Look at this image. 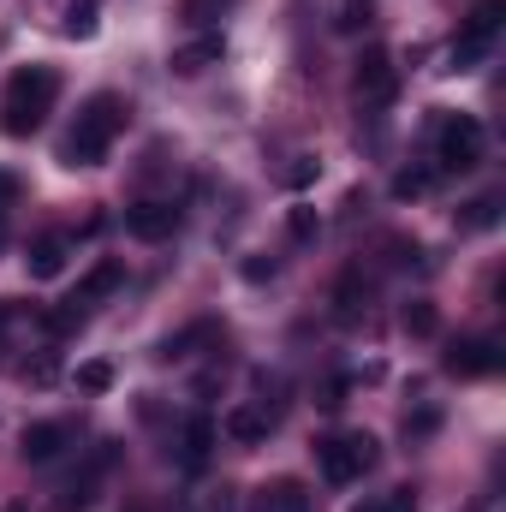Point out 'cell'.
<instances>
[{"instance_id":"6da1fadb","label":"cell","mask_w":506,"mask_h":512,"mask_svg":"<svg viewBox=\"0 0 506 512\" xmlns=\"http://www.w3.org/2000/svg\"><path fill=\"white\" fill-rule=\"evenodd\" d=\"M126 120H131L126 96L96 90V96L78 108V126L66 137V167H96V161H108V149H114V137L126 131Z\"/></svg>"},{"instance_id":"7a4b0ae2","label":"cell","mask_w":506,"mask_h":512,"mask_svg":"<svg viewBox=\"0 0 506 512\" xmlns=\"http://www.w3.org/2000/svg\"><path fill=\"white\" fill-rule=\"evenodd\" d=\"M54 102H60V72L54 66H18L6 78V108H0L6 114V131L12 137H30V131L54 114Z\"/></svg>"},{"instance_id":"3957f363","label":"cell","mask_w":506,"mask_h":512,"mask_svg":"<svg viewBox=\"0 0 506 512\" xmlns=\"http://www.w3.org/2000/svg\"><path fill=\"white\" fill-rule=\"evenodd\" d=\"M376 435H364V429H346V435H328V441H316V465H322V477L328 483H358V477H370L376 471Z\"/></svg>"},{"instance_id":"277c9868","label":"cell","mask_w":506,"mask_h":512,"mask_svg":"<svg viewBox=\"0 0 506 512\" xmlns=\"http://www.w3.org/2000/svg\"><path fill=\"white\" fill-rule=\"evenodd\" d=\"M483 161V126L471 114H441L435 120V167L441 173H465Z\"/></svg>"},{"instance_id":"5b68a950","label":"cell","mask_w":506,"mask_h":512,"mask_svg":"<svg viewBox=\"0 0 506 512\" xmlns=\"http://www.w3.org/2000/svg\"><path fill=\"white\" fill-rule=\"evenodd\" d=\"M495 30H501V0H477L471 6V18H465V30H459V42H453V72H471L489 48H495Z\"/></svg>"},{"instance_id":"8992f818","label":"cell","mask_w":506,"mask_h":512,"mask_svg":"<svg viewBox=\"0 0 506 512\" xmlns=\"http://www.w3.org/2000/svg\"><path fill=\"white\" fill-rule=\"evenodd\" d=\"M352 90H358V102H364V108H387V102L399 96V66H393V54H387V48H364V54H358Z\"/></svg>"},{"instance_id":"52a82bcc","label":"cell","mask_w":506,"mask_h":512,"mask_svg":"<svg viewBox=\"0 0 506 512\" xmlns=\"http://www.w3.org/2000/svg\"><path fill=\"white\" fill-rule=\"evenodd\" d=\"M441 370L459 376V382H477V376H495L501 370V352H495V340H459V346H447Z\"/></svg>"},{"instance_id":"ba28073f","label":"cell","mask_w":506,"mask_h":512,"mask_svg":"<svg viewBox=\"0 0 506 512\" xmlns=\"http://www.w3.org/2000/svg\"><path fill=\"white\" fill-rule=\"evenodd\" d=\"M114 459H120V447H114V441H102V447L90 453V465H84V471H78V477L66 483V501H60V512L90 507V501H96V489H102V477L114 471Z\"/></svg>"},{"instance_id":"9c48e42d","label":"cell","mask_w":506,"mask_h":512,"mask_svg":"<svg viewBox=\"0 0 506 512\" xmlns=\"http://www.w3.org/2000/svg\"><path fill=\"white\" fill-rule=\"evenodd\" d=\"M173 227H179V209H173V203H161V197H149V203H131V209H126V233H131V239H143V245L167 239Z\"/></svg>"},{"instance_id":"30bf717a","label":"cell","mask_w":506,"mask_h":512,"mask_svg":"<svg viewBox=\"0 0 506 512\" xmlns=\"http://www.w3.org/2000/svg\"><path fill=\"white\" fill-rule=\"evenodd\" d=\"M215 441H221V423L215 417H185V429H179V465L185 471H203L209 465V453H215Z\"/></svg>"},{"instance_id":"8fae6325","label":"cell","mask_w":506,"mask_h":512,"mask_svg":"<svg viewBox=\"0 0 506 512\" xmlns=\"http://www.w3.org/2000/svg\"><path fill=\"white\" fill-rule=\"evenodd\" d=\"M120 280H126V268H120L114 256H102V262H96V268H90V274L78 280V292H72L66 304H72V310L84 316V310H96V304H102V298H108V292H114Z\"/></svg>"},{"instance_id":"7c38bea8","label":"cell","mask_w":506,"mask_h":512,"mask_svg":"<svg viewBox=\"0 0 506 512\" xmlns=\"http://www.w3.org/2000/svg\"><path fill=\"white\" fill-rule=\"evenodd\" d=\"M66 441H72V429H66V423H30V429L18 435V453H24L30 465H48V459H60V453H66Z\"/></svg>"},{"instance_id":"4fadbf2b","label":"cell","mask_w":506,"mask_h":512,"mask_svg":"<svg viewBox=\"0 0 506 512\" xmlns=\"http://www.w3.org/2000/svg\"><path fill=\"white\" fill-rule=\"evenodd\" d=\"M66 256H72L66 233H42L30 245V256H24V268H30V280H54V274H66Z\"/></svg>"},{"instance_id":"5bb4252c","label":"cell","mask_w":506,"mask_h":512,"mask_svg":"<svg viewBox=\"0 0 506 512\" xmlns=\"http://www.w3.org/2000/svg\"><path fill=\"white\" fill-rule=\"evenodd\" d=\"M221 54H227V42H221V36H197V42L173 48V72H179V78H197V72L221 66Z\"/></svg>"},{"instance_id":"9a60e30c","label":"cell","mask_w":506,"mask_h":512,"mask_svg":"<svg viewBox=\"0 0 506 512\" xmlns=\"http://www.w3.org/2000/svg\"><path fill=\"white\" fill-rule=\"evenodd\" d=\"M256 512H316V507H310V489L298 477H280V483L256 489Z\"/></svg>"},{"instance_id":"2e32d148","label":"cell","mask_w":506,"mask_h":512,"mask_svg":"<svg viewBox=\"0 0 506 512\" xmlns=\"http://www.w3.org/2000/svg\"><path fill=\"white\" fill-rule=\"evenodd\" d=\"M221 435H227V441H239V447H256V441H268V411H256V405H239V411H227V417H221Z\"/></svg>"},{"instance_id":"e0dca14e","label":"cell","mask_w":506,"mask_h":512,"mask_svg":"<svg viewBox=\"0 0 506 512\" xmlns=\"http://www.w3.org/2000/svg\"><path fill=\"white\" fill-rule=\"evenodd\" d=\"M364 298H370V280H364L358 268H346V280H340V292H334V310H340V322H352V316L364 310Z\"/></svg>"},{"instance_id":"ac0fdd59","label":"cell","mask_w":506,"mask_h":512,"mask_svg":"<svg viewBox=\"0 0 506 512\" xmlns=\"http://www.w3.org/2000/svg\"><path fill=\"white\" fill-rule=\"evenodd\" d=\"M399 322H405V334H417V340H429V334L441 328V316H435V304H429V298H411Z\"/></svg>"},{"instance_id":"d6986e66","label":"cell","mask_w":506,"mask_h":512,"mask_svg":"<svg viewBox=\"0 0 506 512\" xmlns=\"http://www.w3.org/2000/svg\"><path fill=\"white\" fill-rule=\"evenodd\" d=\"M66 36H96V0H72L66 6Z\"/></svg>"},{"instance_id":"ffe728a7","label":"cell","mask_w":506,"mask_h":512,"mask_svg":"<svg viewBox=\"0 0 506 512\" xmlns=\"http://www.w3.org/2000/svg\"><path fill=\"white\" fill-rule=\"evenodd\" d=\"M495 221H501V203H495V197H477L471 215H465V233H483V227H495Z\"/></svg>"},{"instance_id":"44dd1931","label":"cell","mask_w":506,"mask_h":512,"mask_svg":"<svg viewBox=\"0 0 506 512\" xmlns=\"http://www.w3.org/2000/svg\"><path fill=\"white\" fill-rule=\"evenodd\" d=\"M429 179H435V173H423V167H405V173L393 179V197H423V191H429Z\"/></svg>"},{"instance_id":"7402d4cb","label":"cell","mask_w":506,"mask_h":512,"mask_svg":"<svg viewBox=\"0 0 506 512\" xmlns=\"http://www.w3.org/2000/svg\"><path fill=\"white\" fill-rule=\"evenodd\" d=\"M78 387H84V393H108V387H114V364H84V370H78Z\"/></svg>"},{"instance_id":"603a6c76","label":"cell","mask_w":506,"mask_h":512,"mask_svg":"<svg viewBox=\"0 0 506 512\" xmlns=\"http://www.w3.org/2000/svg\"><path fill=\"white\" fill-rule=\"evenodd\" d=\"M233 0H185V24H209L215 12H227Z\"/></svg>"},{"instance_id":"cb8c5ba5","label":"cell","mask_w":506,"mask_h":512,"mask_svg":"<svg viewBox=\"0 0 506 512\" xmlns=\"http://www.w3.org/2000/svg\"><path fill=\"white\" fill-rule=\"evenodd\" d=\"M441 429V411H417V417H405V435L411 441H423V435H435Z\"/></svg>"},{"instance_id":"d4e9b609","label":"cell","mask_w":506,"mask_h":512,"mask_svg":"<svg viewBox=\"0 0 506 512\" xmlns=\"http://www.w3.org/2000/svg\"><path fill=\"white\" fill-rule=\"evenodd\" d=\"M286 227H292V239H316V227H322V221H316V209H292V221H286Z\"/></svg>"},{"instance_id":"484cf974","label":"cell","mask_w":506,"mask_h":512,"mask_svg":"<svg viewBox=\"0 0 506 512\" xmlns=\"http://www.w3.org/2000/svg\"><path fill=\"white\" fill-rule=\"evenodd\" d=\"M316 173H322V167H316V161H310V155H298V161H292V167H286V185H310V179H316Z\"/></svg>"},{"instance_id":"4316f807","label":"cell","mask_w":506,"mask_h":512,"mask_svg":"<svg viewBox=\"0 0 506 512\" xmlns=\"http://www.w3.org/2000/svg\"><path fill=\"white\" fill-rule=\"evenodd\" d=\"M381 512H417V489H393V495H381Z\"/></svg>"},{"instance_id":"83f0119b","label":"cell","mask_w":506,"mask_h":512,"mask_svg":"<svg viewBox=\"0 0 506 512\" xmlns=\"http://www.w3.org/2000/svg\"><path fill=\"white\" fill-rule=\"evenodd\" d=\"M18 191H24V185H18V173H6V167H0V215L18 203Z\"/></svg>"},{"instance_id":"f1b7e54d","label":"cell","mask_w":506,"mask_h":512,"mask_svg":"<svg viewBox=\"0 0 506 512\" xmlns=\"http://www.w3.org/2000/svg\"><path fill=\"white\" fill-rule=\"evenodd\" d=\"M24 376H30V382H36V387H48V382H54V376H60V364H54V358H36V364H30Z\"/></svg>"},{"instance_id":"f546056e","label":"cell","mask_w":506,"mask_h":512,"mask_svg":"<svg viewBox=\"0 0 506 512\" xmlns=\"http://www.w3.org/2000/svg\"><path fill=\"white\" fill-rule=\"evenodd\" d=\"M370 18V0H346V18H340V30H358Z\"/></svg>"},{"instance_id":"4dcf8cb0","label":"cell","mask_w":506,"mask_h":512,"mask_svg":"<svg viewBox=\"0 0 506 512\" xmlns=\"http://www.w3.org/2000/svg\"><path fill=\"white\" fill-rule=\"evenodd\" d=\"M322 405L334 411V405H346V376H334V382L322 387Z\"/></svg>"},{"instance_id":"1f68e13d","label":"cell","mask_w":506,"mask_h":512,"mask_svg":"<svg viewBox=\"0 0 506 512\" xmlns=\"http://www.w3.org/2000/svg\"><path fill=\"white\" fill-rule=\"evenodd\" d=\"M6 322H12V298H0V328H6Z\"/></svg>"},{"instance_id":"d6a6232c","label":"cell","mask_w":506,"mask_h":512,"mask_svg":"<svg viewBox=\"0 0 506 512\" xmlns=\"http://www.w3.org/2000/svg\"><path fill=\"white\" fill-rule=\"evenodd\" d=\"M352 512H381V501H364V507H352Z\"/></svg>"},{"instance_id":"836d02e7","label":"cell","mask_w":506,"mask_h":512,"mask_svg":"<svg viewBox=\"0 0 506 512\" xmlns=\"http://www.w3.org/2000/svg\"><path fill=\"white\" fill-rule=\"evenodd\" d=\"M6 512H24V507H6Z\"/></svg>"}]
</instances>
